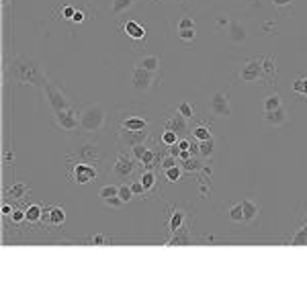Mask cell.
<instances>
[{"instance_id": "cell-19", "label": "cell", "mask_w": 307, "mask_h": 307, "mask_svg": "<svg viewBox=\"0 0 307 307\" xmlns=\"http://www.w3.org/2000/svg\"><path fill=\"white\" fill-rule=\"evenodd\" d=\"M242 207H244V221H252L260 215V203H256L252 199H244Z\"/></svg>"}, {"instance_id": "cell-31", "label": "cell", "mask_w": 307, "mask_h": 307, "mask_svg": "<svg viewBox=\"0 0 307 307\" xmlns=\"http://www.w3.org/2000/svg\"><path fill=\"white\" fill-rule=\"evenodd\" d=\"M27 184H23V182H18V184H14V186H10L8 188V196L10 199H23L25 194H27Z\"/></svg>"}, {"instance_id": "cell-37", "label": "cell", "mask_w": 307, "mask_h": 307, "mask_svg": "<svg viewBox=\"0 0 307 307\" xmlns=\"http://www.w3.org/2000/svg\"><path fill=\"white\" fill-rule=\"evenodd\" d=\"M229 217H231L233 221H244V207H242V203H235V205L229 209Z\"/></svg>"}, {"instance_id": "cell-12", "label": "cell", "mask_w": 307, "mask_h": 307, "mask_svg": "<svg viewBox=\"0 0 307 307\" xmlns=\"http://www.w3.org/2000/svg\"><path fill=\"white\" fill-rule=\"evenodd\" d=\"M164 129H170V131H176L180 137L182 135H190V127H188V119H184L176 108H174V113L166 119V123H164Z\"/></svg>"}, {"instance_id": "cell-47", "label": "cell", "mask_w": 307, "mask_h": 307, "mask_svg": "<svg viewBox=\"0 0 307 307\" xmlns=\"http://www.w3.org/2000/svg\"><path fill=\"white\" fill-rule=\"evenodd\" d=\"M274 6H278V8H284V6H289L293 0H270Z\"/></svg>"}, {"instance_id": "cell-27", "label": "cell", "mask_w": 307, "mask_h": 307, "mask_svg": "<svg viewBox=\"0 0 307 307\" xmlns=\"http://www.w3.org/2000/svg\"><path fill=\"white\" fill-rule=\"evenodd\" d=\"M182 221H184V213L182 211H174L172 217H170V221H168V229L172 233H176L178 229H182Z\"/></svg>"}, {"instance_id": "cell-46", "label": "cell", "mask_w": 307, "mask_h": 307, "mask_svg": "<svg viewBox=\"0 0 307 307\" xmlns=\"http://www.w3.org/2000/svg\"><path fill=\"white\" fill-rule=\"evenodd\" d=\"M84 18H86V14H84L82 10H76V12H74V16H72V20H74V23H84Z\"/></svg>"}, {"instance_id": "cell-17", "label": "cell", "mask_w": 307, "mask_h": 307, "mask_svg": "<svg viewBox=\"0 0 307 307\" xmlns=\"http://www.w3.org/2000/svg\"><path fill=\"white\" fill-rule=\"evenodd\" d=\"M41 219L47 221L49 225H61L65 221V211L61 207H49V209H43Z\"/></svg>"}, {"instance_id": "cell-26", "label": "cell", "mask_w": 307, "mask_h": 307, "mask_svg": "<svg viewBox=\"0 0 307 307\" xmlns=\"http://www.w3.org/2000/svg\"><path fill=\"white\" fill-rule=\"evenodd\" d=\"M41 215H43V209H41L39 205H29V207L25 209V219H27L29 223L39 221V219H41Z\"/></svg>"}, {"instance_id": "cell-10", "label": "cell", "mask_w": 307, "mask_h": 307, "mask_svg": "<svg viewBox=\"0 0 307 307\" xmlns=\"http://www.w3.org/2000/svg\"><path fill=\"white\" fill-rule=\"evenodd\" d=\"M53 121L61 131H76L80 127V115L74 111V106L65 108V111H55Z\"/></svg>"}, {"instance_id": "cell-14", "label": "cell", "mask_w": 307, "mask_h": 307, "mask_svg": "<svg viewBox=\"0 0 307 307\" xmlns=\"http://www.w3.org/2000/svg\"><path fill=\"white\" fill-rule=\"evenodd\" d=\"M78 160L80 162H88V164H96L100 160V149L96 143L92 141H84L82 147H78Z\"/></svg>"}, {"instance_id": "cell-41", "label": "cell", "mask_w": 307, "mask_h": 307, "mask_svg": "<svg viewBox=\"0 0 307 307\" xmlns=\"http://www.w3.org/2000/svg\"><path fill=\"white\" fill-rule=\"evenodd\" d=\"M90 244H94V246H106V244H108V237H106L104 233H96V235L90 237Z\"/></svg>"}, {"instance_id": "cell-38", "label": "cell", "mask_w": 307, "mask_h": 307, "mask_svg": "<svg viewBox=\"0 0 307 307\" xmlns=\"http://www.w3.org/2000/svg\"><path fill=\"white\" fill-rule=\"evenodd\" d=\"M178 37L186 43H192L196 39V29H182V31H178Z\"/></svg>"}, {"instance_id": "cell-4", "label": "cell", "mask_w": 307, "mask_h": 307, "mask_svg": "<svg viewBox=\"0 0 307 307\" xmlns=\"http://www.w3.org/2000/svg\"><path fill=\"white\" fill-rule=\"evenodd\" d=\"M137 170V160L131 156V151H119L117 158H115V164H113V178L117 180H129Z\"/></svg>"}, {"instance_id": "cell-43", "label": "cell", "mask_w": 307, "mask_h": 307, "mask_svg": "<svg viewBox=\"0 0 307 307\" xmlns=\"http://www.w3.org/2000/svg\"><path fill=\"white\" fill-rule=\"evenodd\" d=\"M182 168H184V170H199V162L188 158V160H184V162H182Z\"/></svg>"}, {"instance_id": "cell-2", "label": "cell", "mask_w": 307, "mask_h": 307, "mask_svg": "<svg viewBox=\"0 0 307 307\" xmlns=\"http://www.w3.org/2000/svg\"><path fill=\"white\" fill-rule=\"evenodd\" d=\"M106 125V111L102 104L94 102V104H86L80 111V131L88 133V135H98L102 133Z\"/></svg>"}, {"instance_id": "cell-6", "label": "cell", "mask_w": 307, "mask_h": 307, "mask_svg": "<svg viewBox=\"0 0 307 307\" xmlns=\"http://www.w3.org/2000/svg\"><path fill=\"white\" fill-rule=\"evenodd\" d=\"M266 74H264V65H262V59L258 57H250L246 59V63L242 65L239 70V80L242 82H258V80H264ZM268 80V78H266Z\"/></svg>"}, {"instance_id": "cell-34", "label": "cell", "mask_w": 307, "mask_h": 307, "mask_svg": "<svg viewBox=\"0 0 307 307\" xmlns=\"http://www.w3.org/2000/svg\"><path fill=\"white\" fill-rule=\"evenodd\" d=\"M119 196H121V201H123V203H129V201L133 199V190H131V184H127V182L119 184Z\"/></svg>"}, {"instance_id": "cell-48", "label": "cell", "mask_w": 307, "mask_h": 307, "mask_svg": "<svg viewBox=\"0 0 307 307\" xmlns=\"http://www.w3.org/2000/svg\"><path fill=\"white\" fill-rule=\"evenodd\" d=\"M12 211H14V209H12L10 205H2V213H4V215H12Z\"/></svg>"}, {"instance_id": "cell-42", "label": "cell", "mask_w": 307, "mask_h": 307, "mask_svg": "<svg viewBox=\"0 0 307 307\" xmlns=\"http://www.w3.org/2000/svg\"><path fill=\"white\" fill-rule=\"evenodd\" d=\"M104 205H106V207H113V209H119V207L123 205V201H121V196L117 194V196H111V199H104Z\"/></svg>"}, {"instance_id": "cell-40", "label": "cell", "mask_w": 307, "mask_h": 307, "mask_svg": "<svg viewBox=\"0 0 307 307\" xmlns=\"http://www.w3.org/2000/svg\"><path fill=\"white\" fill-rule=\"evenodd\" d=\"M129 184H131L133 194H141V196L145 194V186H143V182H141V180H131Z\"/></svg>"}, {"instance_id": "cell-49", "label": "cell", "mask_w": 307, "mask_h": 307, "mask_svg": "<svg viewBox=\"0 0 307 307\" xmlns=\"http://www.w3.org/2000/svg\"><path fill=\"white\" fill-rule=\"evenodd\" d=\"M305 246H307V244H305Z\"/></svg>"}, {"instance_id": "cell-44", "label": "cell", "mask_w": 307, "mask_h": 307, "mask_svg": "<svg viewBox=\"0 0 307 307\" xmlns=\"http://www.w3.org/2000/svg\"><path fill=\"white\" fill-rule=\"evenodd\" d=\"M74 12H76V8H74V6H63V8H61V14H63V18H70V20H72Z\"/></svg>"}, {"instance_id": "cell-28", "label": "cell", "mask_w": 307, "mask_h": 307, "mask_svg": "<svg viewBox=\"0 0 307 307\" xmlns=\"http://www.w3.org/2000/svg\"><path fill=\"white\" fill-rule=\"evenodd\" d=\"M190 135H192V139H196V141H205V139L213 137L207 125H196L194 129H190Z\"/></svg>"}, {"instance_id": "cell-7", "label": "cell", "mask_w": 307, "mask_h": 307, "mask_svg": "<svg viewBox=\"0 0 307 307\" xmlns=\"http://www.w3.org/2000/svg\"><path fill=\"white\" fill-rule=\"evenodd\" d=\"M96 176H98V172H96L94 164L80 162V160L74 164V168H72V172H70V178H72V182H76V184H90L92 180H96Z\"/></svg>"}, {"instance_id": "cell-33", "label": "cell", "mask_w": 307, "mask_h": 307, "mask_svg": "<svg viewBox=\"0 0 307 307\" xmlns=\"http://www.w3.org/2000/svg\"><path fill=\"white\" fill-rule=\"evenodd\" d=\"M100 199L104 201V199H111V196H117L119 194V184H106V186H102L100 188Z\"/></svg>"}, {"instance_id": "cell-20", "label": "cell", "mask_w": 307, "mask_h": 307, "mask_svg": "<svg viewBox=\"0 0 307 307\" xmlns=\"http://www.w3.org/2000/svg\"><path fill=\"white\" fill-rule=\"evenodd\" d=\"M137 2L139 0H111V12H113V16H119L127 10H131Z\"/></svg>"}, {"instance_id": "cell-45", "label": "cell", "mask_w": 307, "mask_h": 307, "mask_svg": "<svg viewBox=\"0 0 307 307\" xmlns=\"http://www.w3.org/2000/svg\"><path fill=\"white\" fill-rule=\"evenodd\" d=\"M23 219H25V211L14 209V211H12V221H14V223H20Z\"/></svg>"}, {"instance_id": "cell-5", "label": "cell", "mask_w": 307, "mask_h": 307, "mask_svg": "<svg viewBox=\"0 0 307 307\" xmlns=\"http://www.w3.org/2000/svg\"><path fill=\"white\" fill-rule=\"evenodd\" d=\"M156 84H160V74H151V72H147V70H143L139 65L133 68V74H131V86H133V90L147 92Z\"/></svg>"}, {"instance_id": "cell-18", "label": "cell", "mask_w": 307, "mask_h": 307, "mask_svg": "<svg viewBox=\"0 0 307 307\" xmlns=\"http://www.w3.org/2000/svg\"><path fill=\"white\" fill-rule=\"evenodd\" d=\"M123 33H127V37L137 39V41L145 39V27H141V25L135 23V20H127V23L123 25Z\"/></svg>"}, {"instance_id": "cell-36", "label": "cell", "mask_w": 307, "mask_h": 307, "mask_svg": "<svg viewBox=\"0 0 307 307\" xmlns=\"http://www.w3.org/2000/svg\"><path fill=\"white\" fill-rule=\"evenodd\" d=\"M182 29H196L194 18H192V16H182V18L176 23V31H182Z\"/></svg>"}, {"instance_id": "cell-16", "label": "cell", "mask_w": 307, "mask_h": 307, "mask_svg": "<svg viewBox=\"0 0 307 307\" xmlns=\"http://www.w3.org/2000/svg\"><path fill=\"white\" fill-rule=\"evenodd\" d=\"M227 37L231 43H246L248 41V29L239 23V20H231L229 23V29H227Z\"/></svg>"}, {"instance_id": "cell-8", "label": "cell", "mask_w": 307, "mask_h": 307, "mask_svg": "<svg viewBox=\"0 0 307 307\" xmlns=\"http://www.w3.org/2000/svg\"><path fill=\"white\" fill-rule=\"evenodd\" d=\"M45 90H47V104L51 106V111H65V108H72V100L61 92V88L53 86L49 80L45 84Z\"/></svg>"}, {"instance_id": "cell-3", "label": "cell", "mask_w": 307, "mask_h": 307, "mask_svg": "<svg viewBox=\"0 0 307 307\" xmlns=\"http://www.w3.org/2000/svg\"><path fill=\"white\" fill-rule=\"evenodd\" d=\"M117 129L123 131H149V119L143 108L129 104L127 108H119Z\"/></svg>"}, {"instance_id": "cell-11", "label": "cell", "mask_w": 307, "mask_h": 307, "mask_svg": "<svg viewBox=\"0 0 307 307\" xmlns=\"http://www.w3.org/2000/svg\"><path fill=\"white\" fill-rule=\"evenodd\" d=\"M149 137V131H123V129H117V141H119V147H133L137 143H143L147 141Z\"/></svg>"}, {"instance_id": "cell-23", "label": "cell", "mask_w": 307, "mask_h": 307, "mask_svg": "<svg viewBox=\"0 0 307 307\" xmlns=\"http://www.w3.org/2000/svg\"><path fill=\"white\" fill-rule=\"evenodd\" d=\"M199 154H201L203 158H211V156L215 154V139L209 137V139H205V141H199Z\"/></svg>"}, {"instance_id": "cell-1", "label": "cell", "mask_w": 307, "mask_h": 307, "mask_svg": "<svg viewBox=\"0 0 307 307\" xmlns=\"http://www.w3.org/2000/svg\"><path fill=\"white\" fill-rule=\"evenodd\" d=\"M10 72L23 84H33V86H43V88L47 84V78L43 76V72L39 70V65L31 57H25V55L14 57L12 65H10Z\"/></svg>"}, {"instance_id": "cell-39", "label": "cell", "mask_w": 307, "mask_h": 307, "mask_svg": "<svg viewBox=\"0 0 307 307\" xmlns=\"http://www.w3.org/2000/svg\"><path fill=\"white\" fill-rule=\"evenodd\" d=\"M291 244H293V246H305V244H307V225L291 239Z\"/></svg>"}, {"instance_id": "cell-9", "label": "cell", "mask_w": 307, "mask_h": 307, "mask_svg": "<svg viewBox=\"0 0 307 307\" xmlns=\"http://www.w3.org/2000/svg\"><path fill=\"white\" fill-rule=\"evenodd\" d=\"M209 108L215 117H231V104H229V96L227 90H217L211 98H209Z\"/></svg>"}, {"instance_id": "cell-30", "label": "cell", "mask_w": 307, "mask_h": 307, "mask_svg": "<svg viewBox=\"0 0 307 307\" xmlns=\"http://www.w3.org/2000/svg\"><path fill=\"white\" fill-rule=\"evenodd\" d=\"M176 111H178L184 119H192V117H194V104H190L188 100H180L178 106H176Z\"/></svg>"}, {"instance_id": "cell-35", "label": "cell", "mask_w": 307, "mask_h": 307, "mask_svg": "<svg viewBox=\"0 0 307 307\" xmlns=\"http://www.w3.org/2000/svg\"><path fill=\"white\" fill-rule=\"evenodd\" d=\"M164 174H166V178H168L170 182H176V180H180V176H182V168L176 164V166H172V168L164 170Z\"/></svg>"}, {"instance_id": "cell-13", "label": "cell", "mask_w": 307, "mask_h": 307, "mask_svg": "<svg viewBox=\"0 0 307 307\" xmlns=\"http://www.w3.org/2000/svg\"><path fill=\"white\" fill-rule=\"evenodd\" d=\"M262 121H264V125H268V127H282V125L289 123V113H287L284 106H278V108H274V111H264Z\"/></svg>"}, {"instance_id": "cell-15", "label": "cell", "mask_w": 307, "mask_h": 307, "mask_svg": "<svg viewBox=\"0 0 307 307\" xmlns=\"http://www.w3.org/2000/svg\"><path fill=\"white\" fill-rule=\"evenodd\" d=\"M135 65L151 72V74H160V68H162V55H156V53H143L137 57Z\"/></svg>"}, {"instance_id": "cell-25", "label": "cell", "mask_w": 307, "mask_h": 307, "mask_svg": "<svg viewBox=\"0 0 307 307\" xmlns=\"http://www.w3.org/2000/svg\"><path fill=\"white\" fill-rule=\"evenodd\" d=\"M278 106H282V98H280L278 92H272V94H268L264 98V111H274Z\"/></svg>"}, {"instance_id": "cell-24", "label": "cell", "mask_w": 307, "mask_h": 307, "mask_svg": "<svg viewBox=\"0 0 307 307\" xmlns=\"http://www.w3.org/2000/svg\"><path fill=\"white\" fill-rule=\"evenodd\" d=\"M293 92L299 94V96H303V98H307V74H301L293 82Z\"/></svg>"}, {"instance_id": "cell-22", "label": "cell", "mask_w": 307, "mask_h": 307, "mask_svg": "<svg viewBox=\"0 0 307 307\" xmlns=\"http://www.w3.org/2000/svg\"><path fill=\"white\" fill-rule=\"evenodd\" d=\"M178 141H180V135H178L176 131L164 129V131H162V135H160V143H162L164 147H168V145H174V143H178Z\"/></svg>"}, {"instance_id": "cell-29", "label": "cell", "mask_w": 307, "mask_h": 307, "mask_svg": "<svg viewBox=\"0 0 307 307\" xmlns=\"http://www.w3.org/2000/svg\"><path fill=\"white\" fill-rule=\"evenodd\" d=\"M274 59H276V55H268V57H264L262 59V65H264V74H266V78L270 80L272 76L276 78V68H274Z\"/></svg>"}, {"instance_id": "cell-21", "label": "cell", "mask_w": 307, "mask_h": 307, "mask_svg": "<svg viewBox=\"0 0 307 307\" xmlns=\"http://www.w3.org/2000/svg\"><path fill=\"white\" fill-rule=\"evenodd\" d=\"M139 180L143 182L145 192H147V190H151V188L156 186V172H154L151 168H143V170H141V174H139Z\"/></svg>"}, {"instance_id": "cell-32", "label": "cell", "mask_w": 307, "mask_h": 307, "mask_svg": "<svg viewBox=\"0 0 307 307\" xmlns=\"http://www.w3.org/2000/svg\"><path fill=\"white\" fill-rule=\"evenodd\" d=\"M147 141H143V143H137V145H133V147H129V151H131V156L137 160V162H141V158H143V154L147 151Z\"/></svg>"}]
</instances>
